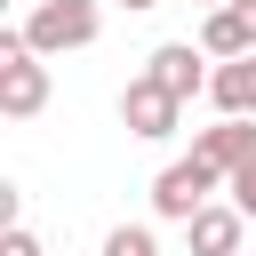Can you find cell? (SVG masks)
<instances>
[{"mask_svg":"<svg viewBox=\"0 0 256 256\" xmlns=\"http://www.w3.org/2000/svg\"><path fill=\"white\" fill-rule=\"evenodd\" d=\"M0 112L8 120H40L48 112V56L24 40V24L0 32Z\"/></svg>","mask_w":256,"mask_h":256,"instance_id":"6da1fadb","label":"cell"},{"mask_svg":"<svg viewBox=\"0 0 256 256\" xmlns=\"http://www.w3.org/2000/svg\"><path fill=\"white\" fill-rule=\"evenodd\" d=\"M24 40H32L40 56L96 48V40H104V8H96V0H32V8H24Z\"/></svg>","mask_w":256,"mask_h":256,"instance_id":"7a4b0ae2","label":"cell"},{"mask_svg":"<svg viewBox=\"0 0 256 256\" xmlns=\"http://www.w3.org/2000/svg\"><path fill=\"white\" fill-rule=\"evenodd\" d=\"M120 128L144 136V144H168V136L184 128V96H168L152 72H136V80L120 88Z\"/></svg>","mask_w":256,"mask_h":256,"instance_id":"3957f363","label":"cell"},{"mask_svg":"<svg viewBox=\"0 0 256 256\" xmlns=\"http://www.w3.org/2000/svg\"><path fill=\"white\" fill-rule=\"evenodd\" d=\"M224 176L192 152V160H168L160 176H152V216H168V224H192L200 208H208V192H216Z\"/></svg>","mask_w":256,"mask_h":256,"instance_id":"277c9868","label":"cell"},{"mask_svg":"<svg viewBox=\"0 0 256 256\" xmlns=\"http://www.w3.org/2000/svg\"><path fill=\"white\" fill-rule=\"evenodd\" d=\"M192 152H200V160H208V168L232 184V176L256 160V112H224L216 128H200V136H192Z\"/></svg>","mask_w":256,"mask_h":256,"instance_id":"5b68a950","label":"cell"},{"mask_svg":"<svg viewBox=\"0 0 256 256\" xmlns=\"http://www.w3.org/2000/svg\"><path fill=\"white\" fill-rule=\"evenodd\" d=\"M200 64H216V56L200 48V40H160V48L144 56V72H152V80H160L168 96H184V104H192V96L208 88V72H200Z\"/></svg>","mask_w":256,"mask_h":256,"instance_id":"8992f818","label":"cell"},{"mask_svg":"<svg viewBox=\"0 0 256 256\" xmlns=\"http://www.w3.org/2000/svg\"><path fill=\"white\" fill-rule=\"evenodd\" d=\"M240 232H248V208H240V200H208V208L184 224L192 256H240Z\"/></svg>","mask_w":256,"mask_h":256,"instance_id":"52a82bcc","label":"cell"},{"mask_svg":"<svg viewBox=\"0 0 256 256\" xmlns=\"http://www.w3.org/2000/svg\"><path fill=\"white\" fill-rule=\"evenodd\" d=\"M200 48L224 64V56H256V0H232V8H208L200 24Z\"/></svg>","mask_w":256,"mask_h":256,"instance_id":"ba28073f","label":"cell"},{"mask_svg":"<svg viewBox=\"0 0 256 256\" xmlns=\"http://www.w3.org/2000/svg\"><path fill=\"white\" fill-rule=\"evenodd\" d=\"M208 96H216V112H256V56H224L208 72Z\"/></svg>","mask_w":256,"mask_h":256,"instance_id":"9c48e42d","label":"cell"},{"mask_svg":"<svg viewBox=\"0 0 256 256\" xmlns=\"http://www.w3.org/2000/svg\"><path fill=\"white\" fill-rule=\"evenodd\" d=\"M104 256H160V240H152V224H112Z\"/></svg>","mask_w":256,"mask_h":256,"instance_id":"30bf717a","label":"cell"},{"mask_svg":"<svg viewBox=\"0 0 256 256\" xmlns=\"http://www.w3.org/2000/svg\"><path fill=\"white\" fill-rule=\"evenodd\" d=\"M0 256H40V232H24V224H8V232H0Z\"/></svg>","mask_w":256,"mask_h":256,"instance_id":"8fae6325","label":"cell"},{"mask_svg":"<svg viewBox=\"0 0 256 256\" xmlns=\"http://www.w3.org/2000/svg\"><path fill=\"white\" fill-rule=\"evenodd\" d=\"M232 200H240V208H248V216H256V160H248V168H240V176H232Z\"/></svg>","mask_w":256,"mask_h":256,"instance_id":"7c38bea8","label":"cell"},{"mask_svg":"<svg viewBox=\"0 0 256 256\" xmlns=\"http://www.w3.org/2000/svg\"><path fill=\"white\" fill-rule=\"evenodd\" d=\"M120 8H160V0H120Z\"/></svg>","mask_w":256,"mask_h":256,"instance_id":"4fadbf2b","label":"cell"},{"mask_svg":"<svg viewBox=\"0 0 256 256\" xmlns=\"http://www.w3.org/2000/svg\"><path fill=\"white\" fill-rule=\"evenodd\" d=\"M200 8H232V0H200Z\"/></svg>","mask_w":256,"mask_h":256,"instance_id":"5bb4252c","label":"cell"}]
</instances>
